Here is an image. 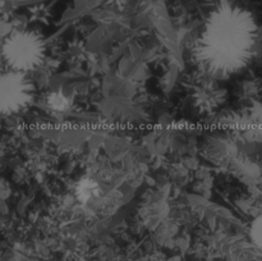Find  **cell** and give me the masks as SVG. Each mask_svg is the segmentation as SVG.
Returning <instances> with one entry per match:
<instances>
[{
    "label": "cell",
    "mask_w": 262,
    "mask_h": 261,
    "mask_svg": "<svg viewBox=\"0 0 262 261\" xmlns=\"http://www.w3.org/2000/svg\"><path fill=\"white\" fill-rule=\"evenodd\" d=\"M49 105L56 110H64L68 107V100L59 92H54L49 96Z\"/></svg>",
    "instance_id": "8992f818"
},
{
    "label": "cell",
    "mask_w": 262,
    "mask_h": 261,
    "mask_svg": "<svg viewBox=\"0 0 262 261\" xmlns=\"http://www.w3.org/2000/svg\"><path fill=\"white\" fill-rule=\"evenodd\" d=\"M46 44L40 33L30 30L13 32L3 45V56L13 71H35L45 60Z\"/></svg>",
    "instance_id": "7a4b0ae2"
},
{
    "label": "cell",
    "mask_w": 262,
    "mask_h": 261,
    "mask_svg": "<svg viewBox=\"0 0 262 261\" xmlns=\"http://www.w3.org/2000/svg\"><path fill=\"white\" fill-rule=\"evenodd\" d=\"M99 188L97 184L91 179H83L79 182L78 187H77V196H78L79 201L87 202L90 199H94L97 193H99Z\"/></svg>",
    "instance_id": "277c9868"
},
{
    "label": "cell",
    "mask_w": 262,
    "mask_h": 261,
    "mask_svg": "<svg viewBox=\"0 0 262 261\" xmlns=\"http://www.w3.org/2000/svg\"><path fill=\"white\" fill-rule=\"evenodd\" d=\"M258 26L250 10L223 3L211 13L196 45V58L207 74L227 78L245 69L256 54Z\"/></svg>",
    "instance_id": "6da1fadb"
},
{
    "label": "cell",
    "mask_w": 262,
    "mask_h": 261,
    "mask_svg": "<svg viewBox=\"0 0 262 261\" xmlns=\"http://www.w3.org/2000/svg\"><path fill=\"white\" fill-rule=\"evenodd\" d=\"M250 237L253 245L262 250V214L257 215L251 223Z\"/></svg>",
    "instance_id": "5b68a950"
},
{
    "label": "cell",
    "mask_w": 262,
    "mask_h": 261,
    "mask_svg": "<svg viewBox=\"0 0 262 261\" xmlns=\"http://www.w3.org/2000/svg\"><path fill=\"white\" fill-rule=\"evenodd\" d=\"M35 86L27 74L12 71L0 76V114L23 112L32 102Z\"/></svg>",
    "instance_id": "3957f363"
}]
</instances>
